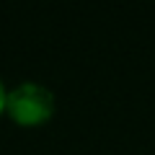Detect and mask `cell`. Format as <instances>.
I'll return each instance as SVG.
<instances>
[{
    "instance_id": "obj_2",
    "label": "cell",
    "mask_w": 155,
    "mask_h": 155,
    "mask_svg": "<svg viewBox=\"0 0 155 155\" xmlns=\"http://www.w3.org/2000/svg\"><path fill=\"white\" fill-rule=\"evenodd\" d=\"M5 85H3V80H0V114H3V111H5Z\"/></svg>"
},
{
    "instance_id": "obj_1",
    "label": "cell",
    "mask_w": 155,
    "mask_h": 155,
    "mask_svg": "<svg viewBox=\"0 0 155 155\" xmlns=\"http://www.w3.org/2000/svg\"><path fill=\"white\" fill-rule=\"evenodd\" d=\"M5 114L21 127H39L54 114V93L34 80L18 83L5 93Z\"/></svg>"
}]
</instances>
